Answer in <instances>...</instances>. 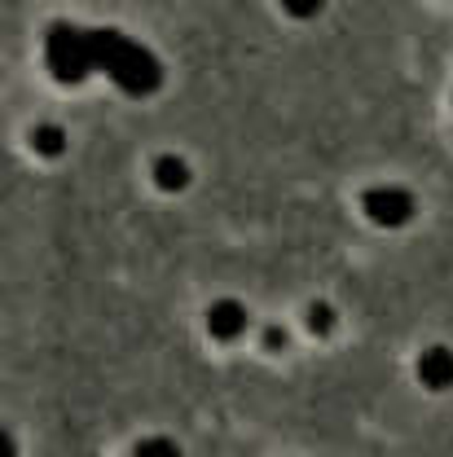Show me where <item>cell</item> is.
<instances>
[{
    "label": "cell",
    "mask_w": 453,
    "mask_h": 457,
    "mask_svg": "<svg viewBox=\"0 0 453 457\" xmlns=\"http://www.w3.org/2000/svg\"><path fill=\"white\" fill-rule=\"evenodd\" d=\"M80 49H84L88 71L93 66H106L128 93H155L159 79H164V71H159L155 57L146 54L141 45L114 36V31H80Z\"/></svg>",
    "instance_id": "6da1fadb"
},
{
    "label": "cell",
    "mask_w": 453,
    "mask_h": 457,
    "mask_svg": "<svg viewBox=\"0 0 453 457\" xmlns=\"http://www.w3.org/2000/svg\"><path fill=\"white\" fill-rule=\"evenodd\" d=\"M365 216L383 228H397L414 216V198L400 189V185H374L365 189Z\"/></svg>",
    "instance_id": "7a4b0ae2"
},
{
    "label": "cell",
    "mask_w": 453,
    "mask_h": 457,
    "mask_svg": "<svg viewBox=\"0 0 453 457\" xmlns=\"http://www.w3.org/2000/svg\"><path fill=\"white\" fill-rule=\"evenodd\" d=\"M207 330H212V339L233 343L242 330H247V308H242L238 299H221V303H212V312H207Z\"/></svg>",
    "instance_id": "3957f363"
},
{
    "label": "cell",
    "mask_w": 453,
    "mask_h": 457,
    "mask_svg": "<svg viewBox=\"0 0 453 457\" xmlns=\"http://www.w3.org/2000/svg\"><path fill=\"white\" fill-rule=\"evenodd\" d=\"M418 378H423L432 392L453 387V352L449 347H427V352L418 356Z\"/></svg>",
    "instance_id": "277c9868"
},
{
    "label": "cell",
    "mask_w": 453,
    "mask_h": 457,
    "mask_svg": "<svg viewBox=\"0 0 453 457\" xmlns=\"http://www.w3.org/2000/svg\"><path fill=\"white\" fill-rule=\"evenodd\" d=\"M155 185H159L164 194H180V189L189 185V168H185V159L164 154V159L155 163Z\"/></svg>",
    "instance_id": "5b68a950"
},
{
    "label": "cell",
    "mask_w": 453,
    "mask_h": 457,
    "mask_svg": "<svg viewBox=\"0 0 453 457\" xmlns=\"http://www.w3.org/2000/svg\"><path fill=\"white\" fill-rule=\"evenodd\" d=\"M31 150L45 154V159H57V154L66 150V132H62L57 123H40V128L31 132Z\"/></svg>",
    "instance_id": "8992f818"
},
{
    "label": "cell",
    "mask_w": 453,
    "mask_h": 457,
    "mask_svg": "<svg viewBox=\"0 0 453 457\" xmlns=\"http://www.w3.org/2000/svg\"><path fill=\"white\" fill-rule=\"evenodd\" d=\"M304 321H308V330H313V335H322V339H326V335L335 330V308L317 299V303H313V308L304 312Z\"/></svg>",
    "instance_id": "52a82bcc"
},
{
    "label": "cell",
    "mask_w": 453,
    "mask_h": 457,
    "mask_svg": "<svg viewBox=\"0 0 453 457\" xmlns=\"http://www.w3.org/2000/svg\"><path fill=\"white\" fill-rule=\"evenodd\" d=\"M132 457H180V449H176L172 440H164V436H150V440L137 445V453Z\"/></svg>",
    "instance_id": "ba28073f"
},
{
    "label": "cell",
    "mask_w": 453,
    "mask_h": 457,
    "mask_svg": "<svg viewBox=\"0 0 453 457\" xmlns=\"http://www.w3.org/2000/svg\"><path fill=\"white\" fill-rule=\"evenodd\" d=\"M264 347H269V352H273V347H286V330H282V326H269V330H264Z\"/></svg>",
    "instance_id": "9c48e42d"
}]
</instances>
